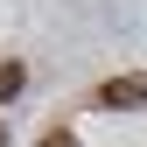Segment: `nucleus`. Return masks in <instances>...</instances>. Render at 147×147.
I'll return each instance as SVG.
<instances>
[{
	"label": "nucleus",
	"mask_w": 147,
	"mask_h": 147,
	"mask_svg": "<svg viewBox=\"0 0 147 147\" xmlns=\"http://www.w3.org/2000/svg\"><path fill=\"white\" fill-rule=\"evenodd\" d=\"M21 84H28L21 63H0V98H21Z\"/></svg>",
	"instance_id": "2"
},
{
	"label": "nucleus",
	"mask_w": 147,
	"mask_h": 147,
	"mask_svg": "<svg viewBox=\"0 0 147 147\" xmlns=\"http://www.w3.org/2000/svg\"><path fill=\"white\" fill-rule=\"evenodd\" d=\"M0 147H7V126H0Z\"/></svg>",
	"instance_id": "4"
},
{
	"label": "nucleus",
	"mask_w": 147,
	"mask_h": 147,
	"mask_svg": "<svg viewBox=\"0 0 147 147\" xmlns=\"http://www.w3.org/2000/svg\"><path fill=\"white\" fill-rule=\"evenodd\" d=\"M98 105H147V77H112L98 91Z\"/></svg>",
	"instance_id": "1"
},
{
	"label": "nucleus",
	"mask_w": 147,
	"mask_h": 147,
	"mask_svg": "<svg viewBox=\"0 0 147 147\" xmlns=\"http://www.w3.org/2000/svg\"><path fill=\"white\" fill-rule=\"evenodd\" d=\"M42 147H77V140H70V126H56V133H42Z\"/></svg>",
	"instance_id": "3"
}]
</instances>
